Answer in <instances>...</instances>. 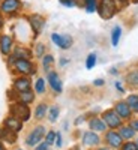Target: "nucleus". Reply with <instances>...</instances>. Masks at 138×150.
Instances as JSON below:
<instances>
[{
	"mask_svg": "<svg viewBox=\"0 0 138 150\" xmlns=\"http://www.w3.org/2000/svg\"><path fill=\"white\" fill-rule=\"evenodd\" d=\"M57 117H59V107H53L51 110H50V120L56 122Z\"/></svg>",
	"mask_w": 138,
	"mask_h": 150,
	"instance_id": "nucleus-29",
	"label": "nucleus"
},
{
	"mask_svg": "<svg viewBox=\"0 0 138 150\" xmlns=\"http://www.w3.org/2000/svg\"><path fill=\"white\" fill-rule=\"evenodd\" d=\"M2 138H3V129L0 128V140H2Z\"/></svg>",
	"mask_w": 138,
	"mask_h": 150,
	"instance_id": "nucleus-40",
	"label": "nucleus"
},
{
	"mask_svg": "<svg viewBox=\"0 0 138 150\" xmlns=\"http://www.w3.org/2000/svg\"><path fill=\"white\" fill-rule=\"evenodd\" d=\"M11 50H12V39L9 36H2L0 38V51L3 54H9Z\"/></svg>",
	"mask_w": 138,
	"mask_h": 150,
	"instance_id": "nucleus-14",
	"label": "nucleus"
},
{
	"mask_svg": "<svg viewBox=\"0 0 138 150\" xmlns=\"http://www.w3.org/2000/svg\"><path fill=\"white\" fill-rule=\"evenodd\" d=\"M120 119H131V114H132V110L129 108V105L126 102H117L116 104V110H114Z\"/></svg>",
	"mask_w": 138,
	"mask_h": 150,
	"instance_id": "nucleus-7",
	"label": "nucleus"
},
{
	"mask_svg": "<svg viewBox=\"0 0 138 150\" xmlns=\"http://www.w3.org/2000/svg\"><path fill=\"white\" fill-rule=\"evenodd\" d=\"M47 149H48V144H47V143H44V144H41V146L36 147V150H47Z\"/></svg>",
	"mask_w": 138,
	"mask_h": 150,
	"instance_id": "nucleus-37",
	"label": "nucleus"
},
{
	"mask_svg": "<svg viewBox=\"0 0 138 150\" xmlns=\"http://www.w3.org/2000/svg\"><path fill=\"white\" fill-rule=\"evenodd\" d=\"M45 112H47V105L45 104H39V105L36 107L35 116H36V119H42L45 116Z\"/></svg>",
	"mask_w": 138,
	"mask_h": 150,
	"instance_id": "nucleus-23",
	"label": "nucleus"
},
{
	"mask_svg": "<svg viewBox=\"0 0 138 150\" xmlns=\"http://www.w3.org/2000/svg\"><path fill=\"white\" fill-rule=\"evenodd\" d=\"M119 134H120V137H122L123 140H131V138H134L135 131H134L131 126H122Z\"/></svg>",
	"mask_w": 138,
	"mask_h": 150,
	"instance_id": "nucleus-17",
	"label": "nucleus"
},
{
	"mask_svg": "<svg viewBox=\"0 0 138 150\" xmlns=\"http://www.w3.org/2000/svg\"><path fill=\"white\" fill-rule=\"evenodd\" d=\"M44 50H45V48H44L42 44H38V45H36V56L41 57V56L44 54Z\"/></svg>",
	"mask_w": 138,
	"mask_h": 150,
	"instance_id": "nucleus-33",
	"label": "nucleus"
},
{
	"mask_svg": "<svg viewBox=\"0 0 138 150\" xmlns=\"http://www.w3.org/2000/svg\"><path fill=\"white\" fill-rule=\"evenodd\" d=\"M96 63V54H89V57H87L86 60V68L87 69H92Z\"/></svg>",
	"mask_w": 138,
	"mask_h": 150,
	"instance_id": "nucleus-26",
	"label": "nucleus"
},
{
	"mask_svg": "<svg viewBox=\"0 0 138 150\" xmlns=\"http://www.w3.org/2000/svg\"><path fill=\"white\" fill-rule=\"evenodd\" d=\"M135 144H137V149H138V140H137V143H135Z\"/></svg>",
	"mask_w": 138,
	"mask_h": 150,
	"instance_id": "nucleus-43",
	"label": "nucleus"
},
{
	"mask_svg": "<svg viewBox=\"0 0 138 150\" xmlns=\"http://www.w3.org/2000/svg\"><path fill=\"white\" fill-rule=\"evenodd\" d=\"M33 99H35V93L30 92V90L20 93V102H21V104H26V105H27V104L33 102Z\"/></svg>",
	"mask_w": 138,
	"mask_h": 150,
	"instance_id": "nucleus-18",
	"label": "nucleus"
},
{
	"mask_svg": "<svg viewBox=\"0 0 138 150\" xmlns=\"http://www.w3.org/2000/svg\"><path fill=\"white\" fill-rule=\"evenodd\" d=\"M71 45H72V38H71L69 35H63V36H62V44H60V48L68 50Z\"/></svg>",
	"mask_w": 138,
	"mask_h": 150,
	"instance_id": "nucleus-24",
	"label": "nucleus"
},
{
	"mask_svg": "<svg viewBox=\"0 0 138 150\" xmlns=\"http://www.w3.org/2000/svg\"><path fill=\"white\" fill-rule=\"evenodd\" d=\"M44 134H45V128H44V126H36V128L29 134V137H27V141H26L27 146H36L38 143H41Z\"/></svg>",
	"mask_w": 138,
	"mask_h": 150,
	"instance_id": "nucleus-4",
	"label": "nucleus"
},
{
	"mask_svg": "<svg viewBox=\"0 0 138 150\" xmlns=\"http://www.w3.org/2000/svg\"><path fill=\"white\" fill-rule=\"evenodd\" d=\"M99 150H108V149H99Z\"/></svg>",
	"mask_w": 138,
	"mask_h": 150,
	"instance_id": "nucleus-44",
	"label": "nucleus"
},
{
	"mask_svg": "<svg viewBox=\"0 0 138 150\" xmlns=\"http://www.w3.org/2000/svg\"><path fill=\"white\" fill-rule=\"evenodd\" d=\"M20 6H21L20 0H5L2 3V11L6 12V14H12V12L18 11Z\"/></svg>",
	"mask_w": 138,
	"mask_h": 150,
	"instance_id": "nucleus-9",
	"label": "nucleus"
},
{
	"mask_svg": "<svg viewBox=\"0 0 138 150\" xmlns=\"http://www.w3.org/2000/svg\"><path fill=\"white\" fill-rule=\"evenodd\" d=\"M53 62H54L53 56H50V54H48V56H45V57H44V62H42V63H44V68H45V71H48V68L53 65Z\"/></svg>",
	"mask_w": 138,
	"mask_h": 150,
	"instance_id": "nucleus-28",
	"label": "nucleus"
},
{
	"mask_svg": "<svg viewBox=\"0 0 138 150\" xmlns=\"http://www.w3.org/2000/svg\"><path fill=\"white\" fill-rule=\"evenodd\" d=\"M56 146H57V147L62 146V135H60V134H56Z\"/></svg>",
	"mask_w": 138,
	"mask_h": 150,
	"instance_id": "nucleus-36",
	"label": "nucleus"
},
{
	"mask_svg": "<svg viewBox=\"0 0 138 150\" xmlns=\"http://www.w3.org/2000/svg\"><path fill=\"white\" fill-rule=\"evenodd\" d=\"M120 35H122V29H120L119 26H116L114 29H113V33H111V42H113V45H114V47L119 44Z\"/></svg>",
	"mask_w": 138,
	"mask_h": 150,
	"instance_id": "nucleus-21",
	"label": "nucleus"
},
{
	"mask_svg": "<svg viewBox=\"0 0 138 150\" xmlns=\"http://www.w3.org/2000/svg\"><path fill=\"white\" fill-rule=\"evenodd\" d=\"M84 3H86L87 12H93L96 9V2H95V0H84Z\"/></svg>",
	"mask_w": 138,
	"mask_h": 150,
	"instance_id": "nucleus-27",
	"label": "nucleus"
},
{
	"mask_svg": "<svg viewBox=\"0 0 138 150\" xmlns=\"http://www.w3.org/2000/svg\"><path fill=\"white\" fill-rule=\"evenodd\" d=\"M89 125H90V129L98 131V132H104V131L107 129V125H105V122H104V120H101V119H98V117L92 119Z\"/></svg>",
	"mask_w": 138,
	"mask_h": 150,
	"instance_id": "nucleus-15",
	"label": "nucleus"
},
{
	"mask_svg": "<svg viewBox=\"0 0 138 150\" xmlns=\"http://www.w3.org/2000/svg\"><path fill=\"white\" fill-rule=\"evenodd\" d=\"M63 5H66V6H74L75 5V0H60Z\"/></svg>",
	"mask_w": 138,
	"mask_h": 150,
	"instance_id": "nucleus-34",
	"label": "nucleus"
},
{
	"mask_svg": "<svg viewBox=\"0 0 138 150\" xmlns=\"http://www.w3.org/2000/svg\"><path fill=\"white\" fill-rule=\"evenodd\" d=\"M3 140H6L8 143H15L17 140V132L11 131V129H3Z\"/></svg>",
	"mask_w": 138,
	"mask_h": 150,
	"instance_id": "nucleus-19",
	"label": "nucleus"
},
{
	"mask_svg": "<svg viewBox=\"0 0 138 150\" xmlns=\"http://www.w3.org/2000/svg\"><path fill=\"white\" fill-rule=\"evenodd\" d=\"M126 83H128L131 87L137 89V87H138V69L131 71V72L126 75Z\"/></svg>",
	"mask_w": 138,
	"mask_h": 150,
	"instance_id": "nucleus-16",
	"label": "nucleus"
},
{
	"mask_svg": "<svg viewBox=\"0 0 138 150\" xmlns=\"http://www.w3.org/2000/svg\"><path fill=\"white\" fill-rule=\"evenodd\" d=\"M51 39H53V42H54L56 45H59V47H60V44H62V36H60V35L53 33V35H51Z\"/></svg>",
	"mask_w": 138,
	"mask_h": 150,
	"instance_id": "nucleus-32",
	"label": "nucleus"
},
{
	"mask_svg": "<svg viewBox=\"0 0 138 150\" xmlns=\"http://www.w3.org/2000/svg\"><path fill=\"white\" fill-rule=\"evenodd\" d=\"M102 120L105 122L107 126H110L111 129H116V128H119L120 125H122V119L119 117L117 112H116V111H113V110H108V111L104 112Z\"/></svg>",
	"mask_w": 138,
	"mask_h": 150,
	"instance_id": "nucleus-3",
	"label": "nucleus"
},
{
	"mask_svg": "<svg viewBox=\"0 0 138 150\" xmlns=\"http://www.w3.org/2000/svg\"><path fill=\"white\" fill-rule=\"evenodd\" d=\"M5 126H6V129H11L14 132H20L23 129V122H20L15 117H8L5 120Z\"/></svg>",
	"mask_w": 138,
	"mask_h": 150,
	"instance_id": "nucleus-11",
	"label": "nucleus"
},
{
	"mask_svg": "<svg viewBox=\"0 0 138 150\" xmlns=\"http://www.w3.org/2000/svg\"><path fill=\"white\" fill-rule=\"evenodd\" d=\"M29 21H30V26H32V29H33V32H35L36 35L42 30V27H44V18H42L41 15L33 14V15H30Z\"/></svg>",
	"mask_w": 138,
	"mask_h": 150,
	"instance_id": "nucleus-8",
	"label": "nucleus"
},
{
	"mask_svg": "<svg viewBox=\"0 0 138 150\" xmlns=\"http://www.w3.org/2000/svg\"><path fill=\"white\" fill-rule=\"evenodd\" d=\"M54 141H56V134H54L53 131H51V132H48L47 137H45V143L50 146V144H53Z\"/></svg>",
	"mask_w": 138,
	"mask_h": 150,
	"instance_id": "nucleus-30",
	"label": "nucleus"
},
{
	"mask_svg": "<svg viewBox=\"0 0 138 150\" xmlns=\"http://www.w3.org/2000/svg\"><path fill=\"white\" fill-rule=\"evenodd\" d=\"M116 87H117V89H119L120 92H123V87L120 86V83H116Z\"/></svg>",
	"mask_w": 138,
	"mask_h": 150,
	"instance_id": "nucleus-39",
	"label": "nucleus"
},
{
	"mask_svg": "<svg viewBox=\"0 0 138 150\" xmlns=\"http://www.w3.org/2000/svg\"><path fill=\"white\" fill-rule=\"evenodd\" d=\"M11 114L12 117L18 119L20 122H27L30 119V108L26 104H12L11 105Z\"/></svg>",
	"mask_w": 138,
	"mask_h": 150,
	"instance_id": "nucleus-1",
	"label": "nucleus"
},
{
	"mask_svg": "<svg viewBox=\"0 0 138 150\" xmlns=\"http://www.w3.org/2000/svg\"><path fill=\"white\" fill-rule=\"evenodd\" d=\"M126 104L129 105V108L135 112H138V96L135 95H131L128 99H126Z\"/></svg>",
	"mask_w": 138,
	"mask_h": 150,
	"instance_id": "nucleus-20",
	"label": "nucleus"
},
{
	"mask_svg": "<svg viewBox=\"0 0 138 150\" xmlns=\"http://www.w3.org/2000/svg\"><path fill=\"white\" fill-rule=\"evenodd\" d=\"M0 150H6V149H5V147H3L2 144H0Z\"/></svg>",
	"mask_w": 138,
	"mask_h": 150,
	"instance_id": "nucleus-42",
	"label": "nucleus"
},
{
	"mask_svg": "<svg viewBox=\"0 0 138 150\" xmlns=\"http://www.w3.org/2000/svg\"><path fill=\"white\" fill-rule=\"evenodd\" d=\"M48 81H50V86L53 87L54 92H57V93L62 92V81H60L59 75L56 72H50L48 74Z\"/></svg>",
	"mask_w": 138,
	"mask_h": 150,
	"instance_id": "nucleus-12",
	"label": "nucleus"
},
{
	"mask_svg": "<svg viewBox=\"0 0 138 150\" xmlns=\"http://www.w3.org/2000/svg\"><path fill=\"white\" fill-rule=\"evenodd\" d=\"M3 26V18H2V15H0V27Z\"/></svg>",
	"mask_w": 138,
	"mask_h": 150,
	"instance_id": "nucleus-41",
	"label": "nucleus"
},
{
	"mask_svg": "<svg viewBox=\"0 0 138 150\" xmlns=\"http://www.w3.org/2000/svg\"><path fill=\"white\" fill-rule=\"evenodd\" d=\"M122 150H138V149H137V144H135V143L128 141V143H125V144L122 146Z\"/></svg>",
	"mask_w": 138,
	"mask_h": 150,
	"instance_id": "nucleus-31",
	"label": "nucleus"
},
{
	"mask_svg": "<svg viewBox=\"0 0 138 150\" xmlns=\"http://www.w3.org/2000/svg\"><path fill=\"white\" fill-rule=\"evenodd\" d=\"M35 89H36V93H44L45 92V81L42 78H39L35 84Z\"/></svg>",
	"mask_w": 138,
	"mask_h": 150,
	"instance_id": "nucleus-25",
	"label": "nucleus"
},
{
	"mask_svg": "<svg viewBox=\"0 0 138 150\" xmlns=\"http://www.w3.org/2000/svg\"><path fill=\"white\" fill-rule=\"evenodd\" d=\"M131 128H132L134 131H138V119H135V120L131 122Z\"/></svg>",
	"mask_w": 138,
	"mask_h": 150,
	"instance_id": "nucleus-35",
	"label": "nucleus"
},
{
	"mask_svg": "<svg viewBox=\"0 0 138 150\" xmlns=\"http://www.w3.org/2000/svg\"><path fill=\"white\" fill-rule=\"evenodd\" d=\"M15 69L21 74H33L35 72V66L29 60H24V59H17L15 60Z\"/></svg>",
	"mask_w": 138,
	"mask_h": 150,
	"instance_id": "nucleus-5",
	"label": "nucleus"
},
{
	"mask_svg": "<svg viewBox=\"0 0 138 150\" xmlns=\"http://www.w3.org/2000/svg\"><path fill=\"white\" fill-rule=\"evenodd\" d=\"M99 137L95 134V132H86L84 135H83V143L86 144V146H96V144H99Z\"/></svg>",
	"mask_w": 138,
	"mask_h": 150,
	"instance_id": "nucleus-13",
	"label": "nucleus"
},
{
	"mask_svg": "<svg viewBox=\"0 0 138 150\" xmlns=\"http://www.w3.org/2000/svg\"><path fill=\"white\" fill-rule=\"evenodd\" d=\"M14 57L29 60V57H30V51H29V50H24V48H17V51H15V56H14Z\"/></svg>",
	"mask_w": 138,
	"mask_h": 150,
	"instance_id": "nucleus-22",
	"label": "nucleus"
},
{
	"mask_svg": "<svg viewBox=\"0 0 138 150\" xmlns=\"http://www.w3.org/2000/svg\"><path fill=\"white\" fill-rule=\"evenodd\" d=\"M102 84H104V80H101V78L95 80V86H102Z\"/></svg>",
	"mask_w": 138,
	"mask_h": 150,
	"instance_id": "nucleus-38",
	"label": "nucleus"
},
{
	"mask_svg": "<svg viewBox=\"0 0 138 150\" xmlns=\"http://www.w3.org/2000/svg\"><path fill=\"white\" fill-rule=\"evenodd\" d=\"M116 2L114 0H101V6H99V15H101L104 20L111 18L116 14Z\"/></svg>",
	"mask_w": 138,
	"mask_h": 150,
	"instance_id": "nucleus-2",
	"label": "nucleus"
},
{
	"mask_svg": "<svg viewBox=\"0 0 138 150\" xmlns=\"http://www.w3.org/2000/svg\"><path fill=\"white\" fill-rule=\"evenodd\" d=\"M105 140H107V143H108L111 147H114V149L122 147V143H123V138L120 137V134H119V132H114V131L107 132Z\"/></svg>",
	"mask_w": 138,
	"mask_h": 150,
	"instance_id": "nucleus-6",
	"label": "nucleus"
},
{
	"mask_svg": "<svg viewBox=\"0 0 138 150\" xmlns=\"http://www.w3.org/2000/svg\"><path fill=\"white\" fill-rule=\"evenodd\" d=\"M14 89H15V90H18L20 93L30 90V80H29V78H26V77L17 78V80H15V83H14Z\"/></svg>",
	"mask_w": 138,
	"mask_h": 150,
	"instance_id": "nucleus-10",
	"label": "nucleus"
}]
</instances>
